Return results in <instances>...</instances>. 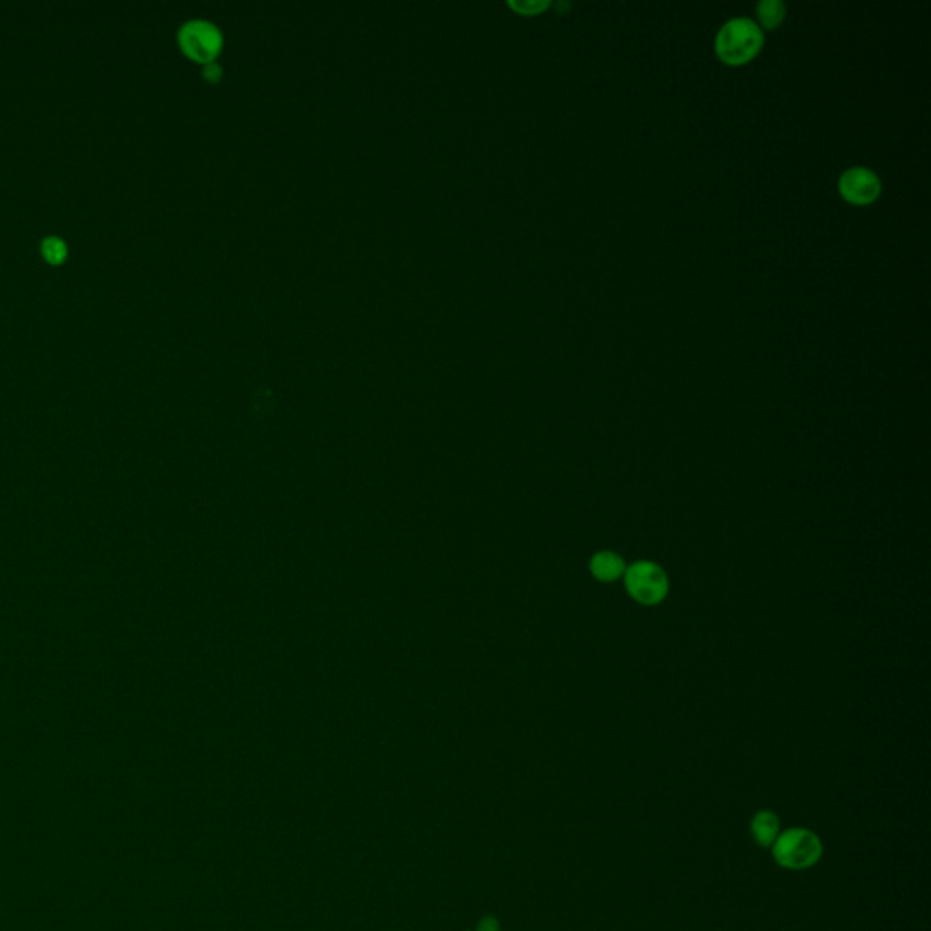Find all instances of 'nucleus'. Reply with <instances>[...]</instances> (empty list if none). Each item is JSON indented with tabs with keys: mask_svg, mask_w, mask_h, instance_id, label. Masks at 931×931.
Segmentation results:
<instances>
[{
	"mask_svg": "<svg viewBox=\"0 0 931 931\" xmlns=\"http://www.w3.org/2000/svg\"><path fill=\"white\" fill-rule=\"evenodd\" d=\"M764 44L761 26L746 17H737L722 26L717 39L715 51L719 59L730 66H742L757 57Z\"/></svg>",
	"mask_w": 931,
	"mask_h": 931,
	"instance_id": "1",
	"label": "nucleus"
},
{
	"mask_svg": "<svg viewBox=\"0 0 931 931\" xmlns=\"http://www.w3.org/2000/svg\"><path fill=\"white\" fill-rule=\"evenodd\" d=\"M775 862L784 870H808L821 861L824 846L821 837L808 828H788L781 831L770 848Z\"/></svg>",
	"mask_w": 931,
	"mask_h": 931,
	"instance_id": "2",
	"label": "nucleus"
},
{
	"mask_svg": "<svg viewBox=\"0 0 931 931\" xmlns=\"http://www.w3.org/2000/svg\"><path fill=\"white\" fill-rule=\"evenodd\" d=\"M181 50L193 61L210 64L222 48V33L213 22L193 19L179 30Z\"/></svg>",
	"mask_w": 931,
	"mask_h": 931,
	"instance_id": "3",
	"label": "nucleus"
},
{
	"mask_svg": "<svg viewBox=\"0 0 931 931\" xmlns=\"http://www.w3.org/2000/svg\"><path fill=\"white\" fill-rule=\"evenodd\" d=\"M626 588L635 601L651 606L666 597L668 579L657 564L637 562L626 571Z\"/></svg>",
	"mask_w": 931,
	"mask_h": 931,
	"instance_id": "4",
	"label": "nucleus"
},
{
	"mask_svg": "<svg viewBox=\"0 0 931 931\" xmlns=\"http://www.w3.org/2000/svg\"><path fill=\"white\" fill-rule=\"evenodd\" d=\"M881 190V179L877 177V173L862 166H855V168L844 171L839 179V191L844 201L855 204V206H868L871 202L877 201Z\"/></svg>",
	"mask_w": 931,
	"mask_h": 931,
	"instance_id": "5",
	"label": "nucleus"
},
{
	"mask_svg": "<svg viewBox=\"0 0 931 931\" xmlns=\"http://www.w3.org/2000/svg\"><path fill=\"white\" fill-rule=\"evenodd\" d=\"M750 831L753 841L761 848H771L773 842L781 835V819L775 811L761 810L753 815L750 822Z\"/></svg>",
	"mask_w": 931,
	"mask_h": 931,
	"instance_id": "6",
	"label": "nucleus"
},
{
	"mask_svg": "<svg viewBox=\"0 0 931 931\" xmlns=\"http://www.w3.org/2000/svg\"><path fill=\"white\" fill-rule=\"evenodd\" d=\"M591 573H593L599 581H615V579H619L622 573H624V562H622L619 555L610 553V551H602V553L593 557V561H591Z\"/></svg>",
	"mask_w": 931,
	"mask_h": 931,
	"instance_id": "7",
	"label": "nucleus"
},
{
	"mask_svg": "<svg viewBox=\"0 0 931 931\" xmlns=\"http://www.w3.org/2000/svg\"><path fill=\"white\" fill-rule=\"evenodd\" d=\"M757 17L766 30H775L786 17V6L781 0H762L757 4Z\"/></svg>",
	"mask_w": 931,
	"mask_h": 931,
	"instance_id": "8",
	"label": "nucleus"
},
{
	"mask_svg": "<svg viewBox=\"0 0 931 931\" xmlns=\"http://www.w3.org/2000/svg\"><path fill=\"white\" fill-rule=\"evenodd\" d=\"M41 251L44 259L50 264H61L68 257V246L61 237L48 235L41 242Z\"/></svg>",
	"mask_w": 931,
	"mask_h": 931,
	"instance_id": "9",
	"label": "nucleus"
},
{
	"mask_svg": "<svg viewBox=\"0 0 931 931\" xmlns=\"http://www.w3.org/2000/svg\"><path fill=\"white\" fill-rule=\"evenodd\" d=\"M513 10L519 11L522 15H537L550 6V2H510Z\"/></svg>",
	"mask_w": 931,
	"mask_h": 931,
	"instance_id": "10",
	"label": "nucleus"
}]
</instances>
